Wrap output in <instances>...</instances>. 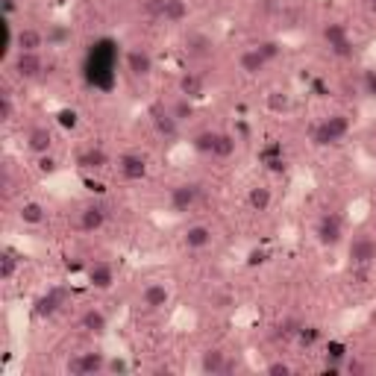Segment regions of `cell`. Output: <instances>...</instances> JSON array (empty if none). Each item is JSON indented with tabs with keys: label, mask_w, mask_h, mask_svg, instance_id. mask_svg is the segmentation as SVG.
<instances>
[{
	"label": "cell",
	"mask_w": 376,
	"mask_h": 376,
	"mask_svg": "<svg viewBox=\"0 0 376 376\" xmlns=\"http://www.w3.org/2000/svg\"><path fill=\"white\" fill-rule=\"evenodd\" d=\"M123 68L130 71L133 80H150L153 71H156V59H153V53L147 47H127L123 53Z\"/></svg>",
	"instance_id": "7a4b0ae2"
},
{
	"label": "cell",
	"mask_w": 376,
	"mask_h": 376,
	"mask_svg": "<svg viewBox=\"0 0 376 376\" xmlns=\"http://www.w3.org/2000/svg\"><path fill=\"white\" fill-rule=\"evenodd\" d=\"M15 45L24 53H41V47H45V33L36 30V27H21L15 36Z\"/></svg>",
	"instance_id": "d6986e66"
},
{
	"label": "cell",
	"mask_w": 376,
	"mask_h": 376,
	"mask_svg": "<svg viewBox=\"0 0 376 376\" xmlns=\"http://www.w3.org/2000/svg\"><path fill=\"white\" fill-rule=\"evenodd\" d=\"M57 121L62 123L65 130H74L77 123H80V115H77V109H59V112H57Z\"/></svg>",
	"instance_id": "e575fe53"
},
{
	"label": "cell",
	"mask_w": 376,
	"mask_h": 376,
	"mask_svg": "<svg viewBox=\"0 0 376 376\" xmlns=\"http://www.w3.org/2000/svg\"><path fill=\"white\" fill-rule=\"evenodd\" d=\"M109 368V359L106 353H77L71 361H68V373H74V376H94V373H103Z\"/></svg>",
	"instance_id": "3957f363"
},
{
	"label": "cell",
	"mask_w": 376,
	"mask_h": 376,
	"mask_svg": "<svg viewBox=\"0 0 376 376\" xmlns=\"http://www.w3.org/2000/svg\"><path fill=\"white\" fill-rule=\"evenodd\" d=\"M215 142H218V133H215V130H203V133H197V135H194L191 147L197 150V153H203V156H212V150H215Z\"/></svg>",
	"instance_id": "f1b7e54d"
},
{
	"label": "cell",
	"mask_w": 376,
	"mask_h": 376,
	"mask_svg": "<svg viewBox=\"0 0 376 376\" xmlns=\"http://www.w3.org/2000/svg\"><path fill=\"white\" fill-rule=\"evenodd\" d=\"M347 256H350V262L359 264V268H368V264L376 262V239H370V235H356L350 241Z\"/></svg>",
	"instance_id": "ba28073f"
},
{
	"label": "cell",
	"mask_w": 376,
	"mask_h": 376,
	"mask_svg": "<svg viewBox=\"0 0 376 376\" xmlns=\"http://www.w3.org/2000/svg\"><path fill=\"white\" fill-rule=\"evenodd\" d=\"M118 174L127 179V183H138V179L147 176V159L142 153H123L118 159Z\"/></svg>",
	"instance_id": "9c48e42d"
},
{
	"label": "cell",
	"mask_w": 376,
	"mask_h": 376,
	"mask_svg": "<svg viewBox=\"0 0 376 376\" xmlns=\"http://www.w3.org/2000/svg\"><path fill=\"white\" fill-rule=\"evenodd\" d=\"M150 121H153V130H156L159 135H165V138H176L179 135V121L171 115V109L165 112V109H156V112L150 115Z\"/></svg>",
	"instance_id": "7402d4cb"
},
{
	"label": "cell",
	"mask_w": 376,
	"mask_h": 376,
	"mask_svg": "<svg viewBox=\"0 0 376 376\" xmlns=\"http://www.w3.org/2000/svg\"><path fill=\"white\" fill-rule=\"evenodd\" d=\"M15 273H18V256L12 253V250H3V256H0V280L12 283Z\"/></svg>",
	"instance_id": "f546056e"
},
{
	"label": "cell",
	"mask_w": 376,
	"mask_h": 376,
	"mask_svg": "<svg viewBox=\"0 0 376 376\" xmlns=\"http://www.w3.org/2000/svg\"><path fill=\"white\" fill-rule=\"evenodd\" d=\"M77 227L82 232H100L106 227V209L100 203H89V206H82L80 209V215H77Z\"/></svg>",
	"instance_id": "8fae6325"
},
{
	"label": "cell",
	"mask_w": 376,
	"mask_h": 376,
	"mask_svg": "<svg viewBox=\"0 0 376 376\" xmlns=\"http://www.w3.org/2000/svg\"><path fill=\"white\" fill-rule=\"evenodd\" d=\"M171 115L183 123V121H188V118H194V100H188V97H179V100L171 106Z\"/></svg>",
	"instance_id": "4dcf8cb0"
},
{
	"label": "cell",
	"mask_w": 376,
	"mask_h": 376,
	"mask_svg": "<svg viewBox=\"0 0 376 376\" xmlns=\"http://www.w3.org/2000/svg\"><path fill=\"white\" fill-rule=\"evenodd\" d=\"M247 206L253 209V212H268V209L273 206V191L268 186H253L247 191Z\"/></svg>",
	"instance_id": "cb8c5ba5"
},
{
	"label": "cell",
	"mask_w": 376,
	"mask_h": 376,
	"mask_svg": "<svg viewBox=\"0 0 376 376\" xmlns=\"http://www.w3.org/2000/svg\"><path fill=\"white\" fill-rule=\"evenodd\" d=\"M264 103H268V109H271V112H276V115L291 112V106H294V103H291V94L288 91H280V89L264 97Z\"/></svg>",
	"instance_id": "83f0119b"
},
{
	"label": "cell",
	"mask_w": 376,
	"mask_h": 376,
	"mask_svg": "<svg viewBox=\"0 0 376 376\" xmlns=\"http://www.w3.org/2000/svg\"><path fill=\"white\" fill-rule=\"evenodd\" d=\"M106 370H127V365H123V361H112Z\"/></svg>",
	"instance_id": "ab89813d"
},
{
	"label": "cell",
	"mask_w": 376,
	"mask_h": 376,
	"mask_svg": "<svg viewBox=\"0 0 376 376\" xmlns=\"http://www.w3.org/2000/svg\"><path fill=\"white\" fill-rule=\"evenodd\" d=\"M200 370H203V373H212V376L227 373V370H230L227 353L220 350V347H209V350H203V353H200Z\"/></svg>",
	"instance_id": "5bb4252c"
},
{
	"label": "cell",
	"mask_w": 376,
	"mask_h": 376,
	"mask_svg": "<svg viewBox=\"0 0 376 376\" xmlns=\"http://www.w3.org/2000/svg\"><path fill=\"white\" fill-rule=\"evenodd\" d=\"M89 285L97 291H109L115 285V268L109 262H94L89 268Z\"/></svg>",
	"instance_id": "e0dca14e"
},
{
	"label": "cell",
	"mask_w": 376,
	"mask_h": 376,
	"mask_svg": "<svg viewBox=\"0 0 376 376\" xmlns=\"http://www.w3.org/2000/svg\"><path fill=\"white\" fill-rule=\"evenodd\" d=\"M256 50L262 53L264 59H268V65H271V62H276V59L283 57V47H280V41H273V38H268V41H259V45H256Z\"/></svg>",
	"instance_id": "1f68e13d"
},
{
	"label": "cell",
	"mask_w": 376,
	"mask_h": 376,
	"mask_svg": "<svg viewBox=\"0 0 376 376\" xmlns=\"http://www.w3.org/2000/svg\"><path fill=\"white\" fill-rule=\"evenodd\" d=\"M344 370H350V373H361V370H365V365H361L359 359H350V361H344Z\"/></svg>",
	"instance_id": "f35d334b"
},
{
	"label": "cell",
	"mask_w": 376,
	"mask_h": 376,
	"mask_svg": "<svg viewBox=\"0 0 376 376\" xmlns=\"http://www.w3.org/2000/svg\"><path fill=\"white\" fill-rule=\"evenodd\" d=\"M235 153H239V138L232 133H218V142H215V150H212V159L218 162H230Z\"/></svg>",
	"instance_id": "603a6c76"
},
{
	"label": "cell",
	"mask_w": 376,
	"mask_h": 376,
	"mask_svg": "<svg viewBox=\"0 0 376 376\" xmlns=\"http://www.w3.org/2000/svg\"><path fill=\"white\" fill-rule=\"evenodd\" d=\"M370 9H373V12H376V0H370Z\"/></svg>",
	"instance_id": "60d3db41"
},
{
	"label": "cell",
	"mask_w": 376,
	"mask_h": 376,
	"mask_svg": "<svg viewBox=\"0 0 376 376\" xmlns=\"http://www.w3.org/2000/svg\"><path fill=\"white\" fill-rule=\"evenodd\" d=\"M59 306H62V294H59V291H47V294H41L36 300V315L38 317H50V315L59 312Z\"/></svg>",
	"instance_id": "4316f807"
},
{
	"label": "cell",
	"mask_w": 376,
	"mask_h": 376,
	"mask_svg": "<svg viewBox=\"0 0 376 376\" xmlns=\"http://www.w3.org/2000/svg\"><path fill=\"white\" fill-rule=\"evenodd\" d=\"M18 220L24 227H41L47 220V206L41 200H24L18 206Z\"/></svg>",
	"instance_id": "9a60e30c"
},
{
	"label": "cell",
	"mask_w": 376,
	"mask_h": 376,
	"mask_svg": "<svg viewBox=\"0 0 376 376\" xmlns=\"http://www.w3.org/2000/svg\"><path fill=\"white\" fill-rule=\"evenodd\" d=\"M176 89H179L183 97H188V100H200V97L206 94V80L200 74H194V71H186L183 77H179Z\"/></svg>",
	"instance_id": "ffe728a7"
},
{
	"label": "cell",
	"mask_w": 376,
	"mask_h": 376,
	"mask_svg": "<svg viewBox=\"0 0 376 376\" xmlns=\"http://www.w3.org/2000/svg\"><path fill=\"white\" fill-rule=\"evenodd\" d=\"M77 165L80 168H86V171H103L109 165V153L103 147H86L77 156Z\"/></svg>",
	"instance_id": "44dd1931"
},
{
	"label": "cell",
	"mask_w": 376,
	"mask_h": 376,
	"mask_svg": "<svg viewBox=\"0 0 376 376\" xmlns=\"http://www.w3.org/2000/svg\"><path fill=\"white\" fill-rule=\"evenodd\" d=\"M212 241H215V230L209 227V224H191V227L183 232V247L191 250V253L212 247Z\"/></svg>",
	"instance_id": "30bf717a"
},
{
	"label": "cell",
	"mask_w": 376,
	"mask_h": 376,
	"mask_svg": "<svg viewBox=\"0 0 376 376\" xmlns=\"http://www.w3.org/2000/svg\"><path fill=\"white\" fill-rule=\"evenodd\" d=\"M80 329L89 332V336H103L109 329V315L103 309H97V306H91V309L80 315Z\"/></svg>",
	"instance_id": "4fadbf2b"
},
{
	"label": "cell",
	"mask_w": 376,
	"mask_h": 376,
	"mask_svg": "<svg viewBox=\"0 0 376 376\" xmlns=\"http://www.w3.org/2000/svg\"><path fill=\"white\" fill-rule=\"evenodd\" d=\"M142 309L144 312H162L165 306L171 303V288L165 285V283H147L144 288H142Z\"/></svg>",
	"instance_id": "52a82bcc"
},
{
	"label": "cell",
	"mask_w": 376,
	"mask_h": 376,
	"mask_svg": "<svg viewBox=\"0 0 376 376\" xmlns=\"http://www.w3.org/2000/svg\"><path fill=\"white\" fill-rule=\"evenodd\" d=\"M197 200H200V188L194 183H176L168 191V206H171V212H176V215L191 212V209L197 206Z\"/></svg>",
	"instance_id": "277c9868"
},
{
	"label": "cell",
	"mask_w": 376,
	"mask_h": 376,
	"mask_svg": "<svg viewBox=\"0 0 376 376\" xmlns=\"http://www.w3.org/2000/svg\"><path fill=\"white\" fill-rule=\"evenodd\" d=\"M24 144H27V150H30L33 156H45V153L53 150V133L47 127H30L27 130Z\"/></svg>",
	"instance_id": "7c38bea8"
},
{
	"label": "cell",
	"mask_w": 376,
	"mask_h": 376,
	"mask_svg": "<svg viewBox=\"0 0 376 376\" xmlns=\"http://www.w3.org/2000/svg\"><path fill=\"white\" fill-rule=\"evenodd\" d=\"M291 370H294V368H291L288 361H283V359H276V361H271V365L264 368V373H271V376H288Z\"/></svg>",
	"instance_id": "d590c367"
},
{
	"label": "cell",
	"mask_w": 376,
	"mask_h": 376,
	"mask_svg": "<svg viewBox=\"0 0 376 376\" xmlns=\"http://www.w3.org/2000/svg\"><path fill=\"white\" fill-rule=\"evenodd\" d=\"M264 68H268V59H264L256 47H244V50L239 53V71H241L244 77H259Z\"/></svg>",
	"instance_id": "ac0fdd59"
},
{
	"label": "cell",
	"mask_w": 376,
	"mask_h": 376,
	"mask_svg": "<svg viewBox=\"0 0 376 376\" xmlns=\"http://www.w3.org/2000/svg\"><path fill=\"white\" fill-rule=\"evenodd\" d=\"M186 50H188V57L206 59V57H212V53H215V45H212V38H209V36L191 33V36L186 38Z\"/></svg>",
	"instance_id": "d4e9b609"
},
{
	"label": "cell",
	"mask_w": 376,
	"mask_h": 376,
	"mask_svg": "<svg viewBox=\"0 0 376 376\" xmlns=\"http://www.w3.org/2000/svg\"><path fill=\"white\" fill-rule=\"evenodd\" d=\"M317 336H320L317 326H300V332H297V338H300L306 347H312V344L317 341Z\"/></svg>",
	"instance_id": "8d00e7d4"
},
{
	"label": "cell",
	"mask_w": 376,
	"mask_h": 376,
	"mask_svg": "<svg viewBox=\"0 0 376 376\" xmlns=\"http://www.w3.org/2000/svg\"><path fill=\"white\" fill-rule=\"evenodd\" d=\"M15 121V100H12V94H0V123H12Z\"/></svg>",
	"instance_id": "d6a6232c"
},
{
	"label": "cell",
	"mask_w": 376,
	"mask_h": 376,
	"mask_svg": "<svg viewBox=\"0 0 376 376\" xmlns=\"http://www.w3.org/2000/svg\"><path fill=\"white\" fill-rule=\"evenodd\" d=\"M315 239L320 247H338L344 241V224H341V218L338 215H324L317 220V227H315Z\"/></svg>",
	"instance_id": "5b68a950"
},
{
	"label": "cell",
	"mask_w": 376,
	"mask_h": 376,
	"mask_svg": "<svg viewBox=\"0 0 376 376\" xmlns=\"http://www.w3.org/2000/svg\"><path fill=\"white\" fill-rule=\"evenodd\" d=\"M38 162V174H45V176H50V174H57L59 171V159L53 156V153H45V156H36Z\"/></svg>",
	"instance_id": "836d02e7"
},
{
	"label": "cell",
	"mask_w": 376,
	"mask_h": 376,
	"mask_svg": "<svg viewBox=\"0 0 376 376\" xmlns=\"http://www.w3.org/2000/svg\"><path fill=\"white\" fill-rule=\"evenodd\" d=\"M12 71H15L18 80H38L41 74H45V59H41V53L18 50L15 59H12Z\"/></svg>",
	"instance_id": "8992f818"
},
{
	"label": "cell",
	"mask_w": 376,
	"mask_h": 376,
	"mask_svg": "<svg viewBox=\"0 0 376 376\" xmlns=\"http://www.w3.org/2000/svg\"><path fill=\"white\" fill-rule=\"evenodd\" d=\"M365 91L376 94V71H373V68H370V71H365Z\"/></svg>",
	"instance_id": "74e56055"
},
{
	"label": "cell",
	"mask_w": 376,
	"mask_h": 376,
	"mask_svg": "<svg viewBox=\"0 0 376 376\" xmlns=\"http://www.w3.org/2000/svg\"><path fill=\"white\" fill-rule=\"evenodd\" d=\"M320 38H324L326 45H329V50H332V47L344 45V41L350 38V33H347V27L341 21H326L324 27H320Z\"/></svg>",
	"instance_id": "484cf974"
},
{
	"label": "cell",
	"mask_w": 376,
	"mask_h": 376,
	"mask_svg": "<svg viewBox=\"0 0 376 376\" xmlns=\"http://www.w3.org/2000/svg\"><path fill=\"white\" fill-rule=\"evenodd\" d=\"M159 18L165 24H186L191 18V6H188V0H162V12H159Z\"/></svg>",
	"instance_id": "2e32d148"
},
{
	"label": "cell",
	"mask_w": 376,
	"mask_h": 376,
	"mask_svg": "<svg viewBox=\"0 0 376 376\" xmlns=\"http://www.w3.org/2000/svg\"><path fill=\"white\" fill-rule=\"evenodd\" d=\"M353 130V121L347 118L344 112H336L329 115L317 123V127H312V144L315 147H329V144H338L341 138H347Z\"/></svg>",
	"instance_id": "6da1fadb"
}]
</instances>
